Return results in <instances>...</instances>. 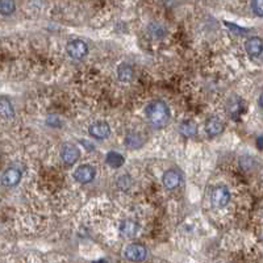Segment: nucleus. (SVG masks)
Returning <instances> with one entry per match:
<instances>
[{
    "instance_id": "nucleus-1",
    "label": "nucleus",
    "mask_w": 263,
    "mask_h": 263,
    "mask_svg": "<svg viewBox=\"0 0 263 263\" xmlns=\"http://www.w3.org/2000/svg\"><path fill=\"white\" fill-rule=\"evenodd\" d=\"M145 115L151 126L165 128L171 120V111L163 100H153L147 104Z\"/></svg>"
},
{
    "instance_id": "nucleus-2",
    "label": "nucleus",
    "mask_w": 263,
    "mask_h": 263,
    "mask_svg": "<svg viewBox=\"0 0 263 263\" xmlns=\"http://www.w3.org/2000/svg\"><path fill=\"white\" fill-rule=\"evenodd\" d=\"M230 201V191L226 186L214 187L210 192V204L214 208L226 207Z\"/></svg>"
},
{
    "instance_id": "nucleus-3",
    "label": "nucleus",
    "mask_w": 263,
    "mask_h": 263,
    "mask_svg": "<svg viewBox=\"0 0 263 263\" xmlns=\"http://www.w3.org/2000/svg\"><path fill=\"white\" fill-rule=\"evenodd\" d=\"M66 52L69 57H71L73 60H83L84 57L87 56L88 46L87 44L82 40H71L67 42Z\"/></svg>"
},
{
    "instance_id": "nucleus-4",
    "label": "nucleus",
    "mask_w": 263,
    "mask_h": 263,
    "mask_svg": "<svg viewBox=\"0 0 263 263\" xmlns=\"http://www.w3.org/2000/svg\"><path fill=\"white\" fill-rule=\"evenodd\" d=\"M96 176V170L94 166L91 165H81L75 168V171L73 172V178L81 184H88Z\"/></svg>"
},
{
    "instance_id": "nucleus-5",
    "label": "nucleus",
    "mask_w": 263,
    "mask_h": 263,
    "mask_svg": "<svg viewBox=\"0 0 263 263\" xmlns=\"http://www.w3.org/2000/svg\"><path fill=\"white\" fill-rule=\"evenodd\" d=\"M124 256L128 260H133V262H142L146 259L147 250L144 245L140 243H130L124 249Z\"/></svg>"
},
{
    "instance_id": "nucleus-6",
    "label": "nucleus",
    "mask_w": 263,
    "mask_h": 263,
    "mask_svg": "<svg viewBox=\"0 0 263 263\" xmlns=\"http://www.w3.org/2000/svg\"><path fill=\"white\" fill-rule=\"evenodd\" d=\"M81 158V150L73 144H65L61 149V159L65 165L73 166Z\"/></svg>"
},
{
    "instance_id": "nucleus-7",
    "label": "nucleus",
    "mask_w": 263,
    "mask_h": 263,
    "mask_svg": "<svg viewBox=\"0 0 263 263\" xmlns=\"http://www.w3.org/2000/svg\"><path fill=\"white\" fill-rule=\"evenodd\" d=\"M183 180V175L182 172L179 171L178 168H170L167 171L163 174L162 176V183L165 186L166 189H175L180 186V183Z\"/></svg>"
},
{
    "instance_id": "nucleus-8",
    "label": "nucleus",
    "mask_w": 263,
    "mask_h": 263,
    "mask_svg": "<svg viewBox=\"0 0 263 263\" xmlns=\"http://www.w3.org/2000/svg\"><path fill=\"white\" fill-rule=\"evenodd\" d=\"M21 178H23L21 170L16 167H10L0 175V183L4 187H15L20 183Z\"/></svg>"
},
{
    "instance_id": "nucleus-9",
    "label": "nucleus",
    "mask_w": 263,
    "mask_h": 263,
    "mask_svg": "<svg viewBox=\"0 0 263 263\" xmlns=\"http://www.w3.org/2000/svg\"><path fill=\"white\" fill-rule=\"evenodd\" d=\"M88 133L96 140H105L111 136V126L107 121H96V123L90 125Z\"/></svg>"
},
{
    "instance_id": "nucleus-10",
    "label": "nucleus",
    "mask_w": 263,
    "mask_h": 263,
    "mask_svg": "<svg viewBox=\"0 0 263 263\" xmlns=\"http://www.w3.org/2000/svg\"><path fill=\"white\" fill-rule=\"evenodd\" d=\"M119 230L121 237H124V238H133V237L138 234L140 225L134 220H124L120 224Z\"/></svg>"
},
{
    "instance_id": "nucleus-11",
    "label": "nucleus",
    "mask_w": 263,
    "mask_h": 263,
    "mask_svg": "<svg viewBox=\"0 0 263 263\" xmlns=\"http://www.w3.org/2000/svg\"><path fill=\"white\" fill-rule=\"evenodd\" d=\"M243 105H245L243 100L239 96H237V95H233L228 102H226V112H228V115L230 116L231 119H235L243 111Z\"/></svg>"
},
{
    "instance_id": "nucleus-12",
    "label": "nucleus",
    "mask_w": 263,
    "mask_h": 263,
    "mask_svg": "<svg viewBox=\"0 0 263 263\" xmlns=\"http://www.w3.org/2000/svg\"><path fill=\"white\" fill-rule=\"evenodd\" d=\"M224 123L217 117H210L205 123V133L209 137H217L224 132Z\"/></svg>"
},
{
    "instance_id": "nucleus-13",
    "label": "nucleus",
    "mask_w": 263,
    "mask_h": 263,
    "mask_svg": "<svg viewBox=\"0 0 263 263\" xmlns=\"http://www.w3.org/2000/svg\"><path fill=\"white\" fill-rule=\"evenodd\" d=\"M262 39L260 37H251L245 42V50L250 57L255 58L262 54Z\"/></svg>"
},
{
    "instance_id": "nucleus-14",
    "label": "nucleus",
    "mask_w": 263,
    "mask_h": 263,
    "mask_svg": "<svg viewBox=\"0 0 263 263\" xmlns=\"http://www.w3.org/2000/svg\"><path fill=\"white\" fill-rule=\"evenodd\" d=\"M15 116V108L12 105V102L7 96H2L0 98V117L3 119H14Z\"/></svg>"
},
{
    "instance_id": "nucleus-15",
    "label": "nucleus",
    "mask_w": 263,
    "mask_h": 263,
    "mask_svg": "<svg viewBox=\"0 0 263 263\" xmlns=\"http://www.w3.org/2000/svg\"><path fill=\"white\" fill-rule=\"evenodd\" d=\"M125 145L130 149H140L145 145V137L136 132H130L125 137Z\"/></svg>"
},
{
    "instance_id": "nucleus-16",
    "label": "nucleus",
    "mask_w": 263,
    "mask_h": 263,
    "mask_svg": "<svg viewBox=\"0 0 263 263\" xmlns=\"http://www.w3.org/2000/svg\"><path fill=\"white\" fill-rule=\"evenodd\" d=\"M179 133L187 138L195 137L197 134V125L192 120H186V121L179 124Z\"/></svg>"
},
{
    "instance_id": "nucleus-17",
    "label": "nucleus",
    "mask_w": 263,
    "mask_h": 263,
    "mask_svg": "<svg viewBox=\"0 0 263 263\" xmlns=\"http://www.w3.org/2000/svg\"><path fill=\"white\" fill-rule=\"evenodd\" d=\"M117 79L123 83H128L133 79V69L128 63H121L117 67Z\"/></svg>"
},
{
    "instance_id": "nucleus-18",
    "label": "nucleus",
    "mask_w": 263,
    "mask_h": 263,
    "mask_svg": "<svg viewBox=\"0 0 263 263\" xmlns=\"http://www.w3.org/2000/svg\"><path fill=\"white\" fill-rule=\"evenodd\" d=\"M124 157L117 151H109L108 154L105 155V163L112 168H119L124 165Z\"/></svg>"
},
{
    "instance_id": "nucleus-19",
    "label": "nucleus",
    "mask_w": 263,
    "mask_h": 263,
    "mask_svg": "<svg viewBox=\"0 0 263 263\" xmlns=\"http://www.w3.org/2000/svg\"><path fill=\"white\" fill-rule=\"evenodd\" d=\"M16 11V3L15 0H0V15L10 16Z\"/></svg>"
},
{
    "instance_id": "nucleus-20",
    "label": "nucleus",
    "mask_w": 263,
    "mask_h": 263,
    "mask_svg": "<svg viewBox=\"0 0 263 263\" xmlns=\"http://www.w3.org/2000/svg\"><path fill=\"white\" fill-rule=\"evenodd\" d=\"M116 184H117V187H119L121 191H128V189H130L132 186H133V180H132V178H130L129 175H121L117 179Z\"/></svg>"
},
{
    "instance_id": "nucleus-21",
    "label": "nucleus",
    "mask_w": 263,
    "mask_h": 263,
    "mask_svg": "<svg viewBox=\"0 0 263 263\" xmlns=\"http://www.w3.org/2000/svg\"><path fill=\"white\" fill-rule=\"evenodd\" d=\"M251 10H252V12L258 16V18H262L263 0H251Z\"/></svg>"
},
{
    "instance_id": "nucleus-22",
    "label": "nucleus",
    "mask_w": 263,
    "mask_h": 263,
    "mask_svg": "<svg viewBox=\"0 0 263 263\" xmlns=\"http://www.w3.org/2000/svg\"><path fill=\"white\" fill-rule=\"evenodd\" d=\"M226 27H229V28H230L231 31H237L239 33V35H245V33H247V32H246V29L238 28L237 25H231V24H229V23H226Z\"/></svg>"
},
{
    "instance_id": "nucleus-23",
    "label": "nucleus",
    "mask_w": 263,
    "mask_h": 263,
    "mask_svg": "<svg viewBox=\"0 0 263 263\" xmlns=\"http://www.w3.org/2000/svg\"><path fill=\"white\" fill-rule=\"evenodd\" d=\"M256 142H258V149H262V137H258V141H256Z\"/></svg>"
}]
</instances>
